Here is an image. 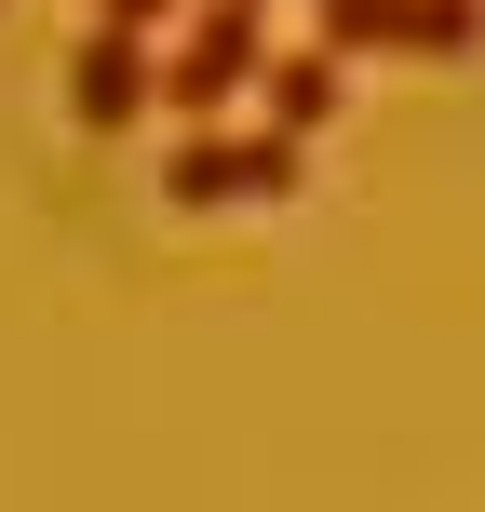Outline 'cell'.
Instances as JSON below:
<instances>
[{
	"mask_svg": "<svg viewBox=\"0 0 485 512\" xmlns=\"http://www.w3.org/2000/svg\"><path fill=\"white\" fill-rule=\"evenodd\" d=\"M297 189V135H176L162 149V203L216 216V203H283Z\"/></svg>",
	"mask_w": 485,
	"mask_h": 512,
	"instance_id": "cell-1",
	"label": "cell"
},
{
	"mask_svg": "<svg viewBox=\"0 0 485 512\" xmlns=\"http://www.w3.org/2000/svg\"><path fill=\"white\" fill-rule=\"evenodd\" d=\"M256 68H270V41H256V0H203V14L176 27V54H162V108H176V122H216V108H230Z\"/></svg>",
	"mask_w": 485,
	"mask_h": 512,
	"instance_id": "cell-2",
	"label": "cell"
},
{
	"mask_svg": "<svg viewBox=\"0 0 485 512\" xmlns=\"http://www.w3.org/2000/svg\"><path fill=\"white\" fill-rule=\"evenodd\" d=\"M485 0H324V54H472Z\"/></svg>",
	"mask_w": 485,
	"mask_h": 512,
	"instance_id": "cell-3",
	"label": "cell"
},
{
	"mask_svg": "<svg viewBox=\"0 0 485 512\" xmlns=\"http://www.w3.org/2000/svg\"><path fill=\"white\" fill-rule=\"evenodd\" d=\"M68 108H81V135L149 122V41H122V27H81V41H68Z\"/></svg>",
	"mask_w": 485,
	"mask_h": 512,
	"instance_id": "cell-4",
	"label": "cell"
},
{
	"mask_svg": "<svg viewBox=\"0 0 485 512\" xmlns=\"http://www.w3.org/2000/svg\"><path fill=\"white\" fill-rule=\"evenodd\" d=\"M256 95H270V135H297V149H310V122L337 108V54H324V41H310V54H270Z\"/></svg>",
	"mask_w": 485,
	"mask_h": 512,
	"instance_id": "cell-5",
	"label": "cell"
},
{
	"mask_svg": "<svg viewBox=\"0 0 485 512\" xmlns=\"http://www.w3.org/2000/svg\"><path fill=\"white\" fill-rule=\"evenodd\" d=\"M162 14H189V0H95V27H122V41H149Z\"/></svg>",
	"mask_w": 485,
	"mask_h": 512,
	"instance_id": "cell-6",
	"label": "cell"
}]
</instances>
